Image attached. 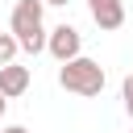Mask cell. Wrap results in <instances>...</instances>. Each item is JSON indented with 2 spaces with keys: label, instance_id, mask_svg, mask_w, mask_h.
<instances>
[{
  "label": "cell",
  "instance_id": "2",
  "mask_svg": "<svg viewBox=\"0 0 133 133\" xmlns=\"http://www.w3.org/2000/svg\"><path fill=\"white\" fill-rule=\"evenodd\" d=\"M42 8H46V0H17L12 4V33H17V42H21V50H29V54H37V50H46V25H42Z\"/></svg>",
  "mask_w": 133,
  "mask_h": 133
},
{
  "label": "cell",
  "instance_id": "10",
  "mask_svg": "<svg viewBox=\"0 0 133 133\" xmlns=\"http://www.w3.org/2000/svg\"><path fill=\"white\" fill-rule=\"evenodd\" d=\"M46 4H71V0H46Z\"/></svg>",
  "mask_w": 133,
  "mask_h": 133
},
{
  "label": "cell",
  "instance_id": "8",
  "mask_svg": "<svg viewBox=\"0 0 133 133\" xmlns=\"http://www.w3.org/2000/svg\"><path fill=\"white\" fill-rule=\"evenodd\" d=\"M4 133H29V129H25V125H8Z\"/></svg>",
  "mask_w": 133,
  "mask_h": 133
},
{
  "label": "cell",
  "instance_id": "4",
  "mask_svg": "<svg viewBox=\"0 0 133 133\" xmlns=\"http://www.w3.org/2000/svg\"><path fill=\"white\" fill-rule=\"evenodd\" d=\"M87 12H91V21L104 33H112V29L125 25V0H87Z\"/></svg>",
  "mask_w": 133,
  "mask_h": 133
},
{
  "label": "cell",
  "instance_id": "1",
  "mask_svg": "<svg viewBox=\"0 0 133 133\" xmlns=\"http://www.w3.org/2000/svg\"><path fill=\"white\" fill-rule=\"evenodd\" d=\"M58 83H62L71 96H100V91H104V66H100L96 58L75 54V58H66V62L58 66Z\"/></svg>",
  "mask_w": 133,
  "mask_h": 133
},
{
  "label": "cell",
  "instance_id": "12",
  "mask_svg": "<svg viewBox=\"0 0 133 133\" xmlns=\"http://www.w3.org/2000/svg\"><path fill=\"white\" fill-rule=\"evenodd\" d=\"M129 133H133V129H129Z\"/></svg>",
  "mask_w": 133,
  "mask_h": 133
},
{
  "label": "cell",
  "instance_id": "7",
  "mask_svg": "<svg viewBox=\"0 0 133 133\" xmlns=\"http://www.w3.org/2000/svg\"><path fill=\"white\" fill-rule=\"evenodd\" d=\"M121 96H125V104H133V75H125V83H121Z\"/></svg>",
  "mask_w": 133,
  "mask_h": 133
},
{
  "label": "cell",
  "instance_id": "11",
  "mask_svg": "<svg viewBox=\"0 0 133 133\" xmlns=\"http://www.w3.org/2000/svg\"><path fill=\"white\" fill-rule=\"evenodd\" d=\"M125 108H129V116H133V104H125Z\"/></svg>",
  "mask_w": 133,
  "mask_h": 133
},
{
  "label": "cell",
  "instance_id": "3",
  "mask_svg": "<svg viewBox=\"0 0 133 133\" xmlns=\"http://www.w3.org/2000/svg\"><path fill=\"white\" fill-rule=\"evenodd\" d=\"M46 50H50L58 62H66V58H75V54L83 50V33H79L75 25L62 21V25H54V29L46 33Z\"/></svg>",
  "mask_w": 133,
  "mask_h": 133
},
{
  "label": "cell",
  "instance_id": "5",
  "mask_svg": "<svg viewBox=\"0 0 133 133\" xmlns=\"http://www.w3.org/2000/svg\"><path fill=\"white\" fill-rule=\"evenodd\" d=\"M0 91H4L8 100L25 96V91H29V66H21L17 58H12V62H4V66H0Z\"/></svg>",
  "mask_w": 133,
  "mask_h": 133
},
{
  "label": "cell",
  "instance_id": "9",
  "mask_svg": "<svg viewBox=\"0 0 133 133\" xmlns=\"http://www.w3.org/2000/svg\"><path fill=\"white\" fill-rule=\"evenodd\" d=\"M4 108H8V96H4V91H0V116H4Z\"/></svg>",
  "mask_w": 133,
  "mask_h": 133
},
{
  "label": "cell",
  "instance_id": "6",
  "mask_svg": "<svg viewBox=\"0 0 133 133\" xmlns=\"http://www.w3.org/2000/svg\"><path fill=\"white\" fill-rule=\"evenodd\" d=\"M17 54H21V42H17V33H12V29H8V33H0V66H4V62H12Z\"/></svg>",
  "mask_w": 133,
  "mask_h": 133
}]
</instances>
